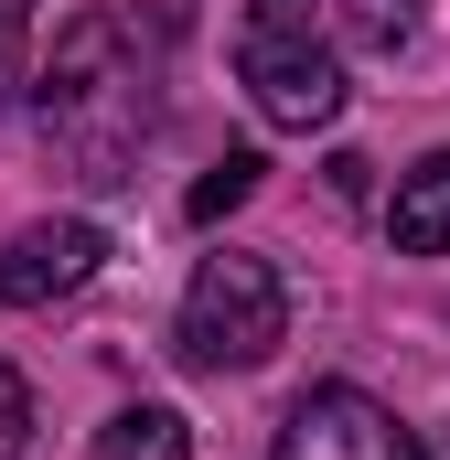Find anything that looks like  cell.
<instances>
[{
    "label": "cell",
    "mask_w": 450,
    "mask_h": 460,
    "mask_svg": "<svg viewBox=\"0 0 450 460\" xmlns=\"http://www.w3.org/2000/svg\"><path fill=\"white\" fill-rule=\"evenodd\" d=\"M97 268H108V235L86 226V215H43V226H22L0 246V311H54Z\"/></svg>",
    "instance_id": "cell-5"
},
{
    "label": "cell",
    "mask_w": 450,
    "mask_h": 460,
    "mask_svg": "<svg viewBox=\"0 0 450 460\" xmlns=\"http://www.w3.org/2000/svg\"><path fill=\"white\" fill-rule=\"evenodd\" d=\"M32 86V0H0V108Z\"/></svg>",
    "instance_id": "cell-10"
},
{
    "label": "cell",
    "mask_w": 450,
    "mask_h": 460,
    "mask_svg": "<svg viewBox=\"0 0 450 460\" xmlns=\"http://www.w3.org/2000/svg\"><path fill=\"white\" fill-rule=\"evenodd\" d=\"M22 439H32V396H22V375L0 364V460H22Z\"/></svg>",
    "instance_id": "cell-11"
},
{
    "label": "cell",
    "mask_w": 450,
    "mask_h": 460,
    "mask_svg": "<svg viewBox=\"0 0 450 460\" xmlns=\"http://www.w3.org/2000/svg\"><path fill=\"white\" fill-rule=\"evenodd\" d=\"M386 235H397L408 257H450V150H429V161L397 172V193H386Z\"/></svg>",
    "instance_id": "cell-6"
},
{
    "label": "cell",
    "mask_w": 450,
    "mask_h": 460,
    "mask_svg": "<svg viewBox=\"0 0 450 460\" xmlns=\"http://www.w3.org/2000/svg\"><path fill=\"white\" fill-rule=\"evenodd\" d=\"M290 343V289H279V268L268 257H204L194 268V289H183V364H204V375H247V364H268V353Z\"/></svg>",
    "instance_id": "cell-2"
},
{
    "label": "cell",
    "mask_w": 450,
    "mask_h": 460,
    "mask_svg": "<svg viewBox=\"0 0 450 460\" xmlns=\"http://www.w3.org/2000/svg\"><path fill=\"white\" fill-rule=\"evenodd\" d=\"M322 22V0H257L247 11V32H311Z\"/></svg>",
    "instance_id": "cell-12"
},
{
    "label": "cell",
    "mask_w": 450,
    "mask_h": 460,
    "mask_svg": "<svg viewBox=\"0 0 450 460\" xmlns=\"http://www.w3.org/2000/svg\"><path fill=\"white\" fill-rule=\"evenodd\" d=\"M194 0H150L140 11H76L54 32V65H43V139L54 161L86 182V193H118L140 182V150L161 128V43L183 32Z\"/></svg>",
    "instance_id": "cell-1"
},
{
    "label": "cell",
    "mask_w": 450,
    "mask_h": 460,
    "mask_svg": "<svg viewBox=\"0 0 450 460\" xmlns=\"http://www.w3.org/2000/svg\"><path fill=\"white\" fill-rule=\"evenodd\" d=\"M236 75H247V97H257V118L268 128H333L343 118V65H333V43H311V32H247L236 43Z\"/></svg>",
    "instance_id": "cell-4"
},
{
    "label": "cell",
    "mask_w": 450,
    "mask_h": 460,
    "mask_svg": "<svg viewBox=\"0 0 450 460\" xmlns=\"http://www.w3.org/2000/svg\"><path fill=\"white\" fill-rule=\"evenodd\" d=\"M268 460H429V439L364 385H311V396H290Z\"/></svg>",
    "instance_id": "cell-3"
},
{
    "label": "cell",
    "mask_w": 450,
    "mask_h": 460,
    "mask_svg": "<svg viewBox=\"0 0 450 460\" xmlns=\"http://www.w3.org/2000/svg\"><path fill=\"white\" fill-rule=\"evenodd\" d=\"M97 460H194V429L172 407H118L97 429Z\"/></svg>",
    "instance_id": "cell-7"
},
{
    "label": "cell",
    "mask_w": 450,
    "mask_h": 460,
    "mask_svg": "<svg viewBox=\"0 0 450 460\" xmlns=\"http://www.w3.org/2000/svg\"><path fill=\"white\" fill-rule=\"evenodd\" d=\"M257 172H268V161H257V150H225L215 172H204V182H194V204H183V215H194V226H225V215H236V204H247V193H257Z\"/></svg>",
    "instance_id": "cell-8"
},
{
    "label": "cell",
    "mask_w": 450,
    "mask_h": 460,
    "mask_svg": "<svg viewBox=\"0 0 450 460\" xmlns=\"http://www.w3.org/2000/svg\"><path fill=\"white\" fill-rule=\"evenodd\" d=\"M333 11H343V32H354L364 54H397V43L418 32V11H429V0H333Z\"/></svg>",
    "instance_id": "cell-9"
}]
</instances>
